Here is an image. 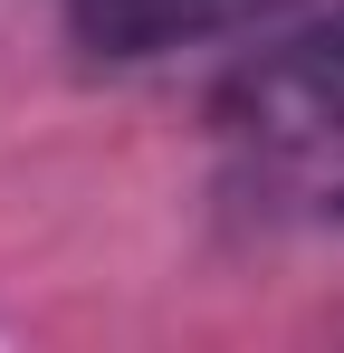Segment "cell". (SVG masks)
I'll return each instance as SVG.
<instances>
[{
    "label": "cell",
    "mask_w": 344,
    "mask_h": 353,
    "mask_svg": "<svg viewBox=\"0 0 344 353\" xmlns=\"http://www.w3.org/2000/svg\"><path fill=\"white\" fill-rule=\"evenodd\" d=\"M211 124L239 143H268V153L344 143V0L325 19H296L268 48H249L211 86Z\"/></svg>",
    "instance_id": "1"
},
{
    "label": "cell",
    "mask_w": 344,
    "mask_h": 353,
    "mask_svg": "<svg viewBox=\"0 0 344 353\" xmlns=\"http://www.w3.org/2000/svg\"><path fill=\"white\" fill-rule=\"evenodd\" d=\"M296 10H316V0H67V39L96 67H144V58H172V48L278 29Z\"/></svg>",
    "instance_id": "2"
},
{
    "label": "cell",
    "mask_w": 344,
    "mask_h": 353,
    "mask_svg": "<svg viewBox=\"0 0 344 353\" xmlns=\"http://www.w3.org/2000/svg\"><path fill=\"white\" fill-rule=\"evenodd\" d=\"M335 210H344V201H335Z\"/></svg>",
    "instance_id": "3"
}]
</instances>
